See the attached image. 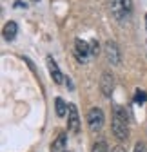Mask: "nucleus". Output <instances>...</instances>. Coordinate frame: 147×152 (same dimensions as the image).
Returning <instances> with one entry per match:
<instances>
[{
    "label": "nucleus",
    "instance_id": "f257e3e1",
    "mask_svg": "<svg viewBox=\"0 0 147 152\" xmlns=\"http://www.w3.org/2000/svg\"><path fill=\"white\" fill-rule=\"evenodd\" d=\"M111 130L118 141H125L129 138V114L125 107L115 105L113 107V120H111Z\"/></svg>",
    "mask_w": 147,
    "mask_h": 152
},
{
    "label": "nucleus",
    "instance_id": "ddd939ff",
    "mask_svg": "<svg viewBox=\"0 0 147 152\" xmlns=\"http://www.w3.org/2000/svg\"><path fill=\"white\" fill-rule=\"evenodd\" d=\"M147 102V92L143 89H136L135 91V103L136 105H143Z\"/></svg>",
    "mask_w": 147,
    "mask_h": 152
},
{
    "label": "nucleus",
    "instance_id": "20e7f679",
    "mask_svg": "<svg viewBox=\"0 0 147 152\" xmlns=\"http://www.w3.org/2000/svg\"><path fill=\"white\" fill-rule=\"evenodd\" d=\"M104 54H105L107 62L111 65L118 67L122 64V51H120V47H118V44L115 40H107L104 44Z\"/></svg>",
    "mask_w": 147,
    "mask_h": 152
},
{
    "label": "nucleus",
    "instance_id": "9b49d317",
    "mask_svg": "<svg viewBox=\"0 0 147 152\" xmlns=\"http://www.w3.org/2000/svg\"><path fill=\"white\" fill-rule=\"evenodd\" d=\"M67 109H69V103H65L62 98H54V112H57L58 118L67 116Z\"/></svg>",
    "mask_w": 147,
    "mask_h": 152
},
{
    "label": "nucleus",
    "instance_id": "9d476101",
    "mask_svg": "<svg viewBox=\"0 0 147 152\" xmlns=\"http://www.w3.org/2000/svg\"><path fill=\"white\" fill-rule=\"evenodd\" d=\"M65 145H67V134L65 132H60V134L54 138V141L51 143V152H64V150H67Z\"/></svg>",
    "mask_w": 147,
    "mask_h": 152
},
{
    "label": "nucleus",
    "instance_id": "dca6fc26",
    "mask_svg": "<svg viewBox=\"0 0 147 152\" xmlns=\"http://www.w3.org/2000/svg\"><path fill=\"white\" fill-rule=\"evenodd\" d=\"M13 7H15V9H22V7H24V9H26V7H27V4H26V2H22V0H16V2L13 4Z\"/></svg>",
    "mask_w": 147,
    "mask_h": 152
},
{
    "label": "nucleus",
    "instance_id": "1a4fd4ad",
    "mask_svg": "<svg viewBox=\"0 0 147 152\" xmlns=\"http://www.w3.org/2000/svg\"><path fill=\"white\" fill-rule=\"evenodd\" d=\"M2 34H4V38H6L7 42H13L15 38H16V34H18V26H16V22H15V20H9V22L4 26Z\"/></svg>",
    "mask_w": 147,
    "mask_h": 152
},
{
    "label": "nucleus",
    "instance_id": "f03ea898",
    "mask_svg": "<svg viewBox=\"0 0 147 152\" xmlns=\"http://www.w3.org/2000/svg\"><path fill=\"white\" fill-rule=\"evenodd\" d=\"M109 9L118 24H127L133 15V0H109Z\"/></svg>",
    "mask_w": 147,
    "mask_h": 152
},
{
    "label": "nucleus",
    "instance_id": "f3484780",
    "mask_svg": "<svg viewBox=\"0 0 147 152\" xmlns=\"http://www.w3.org/2000/svg\"><path fill=\"white\" fill-rule=\"evenodd\" d=\"M64 83H65V87H67L69 91H73V89H75V85H73V82H71V78H69V76H65V82H64Z\"/></svg>",
    "mask_w": 147,
    "mask_h": 152
},
{
    "label": "nucleus",
    "instance_id": "6ab92c4d",
    "mask_svg": "<svg viewBox=\"0 0 147 152\" xmlns=\"http://www.w3.org/2000/svg\"><path fill=\"white\" fill-rule=\"evenodd\" d=\"M145 26H147V16H145Z\"/></svg>",
    "mask_w": 147,
    "mask_h": 152
},
{
    "label": "nucleus",
    "instance_id": "7ed1b4c3",
    "mask_svg": "<svg viewBox=\"0 0 147 152\" xmlns=\"http://www.w3.org/2000/svg\"><path fill=\"white\" fill-rule=\"evenodd\" d=\"M104 123H105L104 110L100 107L89 109V112H87V127H89V130L93 132V134H96V132H100L104 129Z\"/></svg>",
    "mask_w": 147,
    "mask_h": 152
},
{
    "label": "nucleus",
    "instance_id": "412c9836",
    "mask_svg": "<svg viewBox=\"0 0 147 152\" xmlns=\"http://www.w3.org/2000/svg\"><path fill=\"white\" fill-rule=\"evenodd\" d=\"M35 2H36V0H35Z\"/></svg>",
    "mask_w": 147,
    "mask_h": 152
},
{
    "label": "nucleus",
    "instance_id": "0eeeda50",
    "mask_svg": "<svg viewBox=\"0 0 147 152\" xmlns=\"http://www.w3.org/2000/svg\"><path fill=\"white\" fill-rule=\"evenodd\" d=\"M46 64H47V71H49V74H51L53 82L57 83V85H62V83L65 82V76L62 74V71H60L57 60H54L51 54H47V56H46Z\"/></svg>",
    "mask_w": 147,
    "mask_h": 152
},
{
    "label": "nucleus",
    "instance_id": "aec40b11",
    "mask_svg": "<svg viewBox=\"0 0 147 152\" xmlns=\"http://www.w3.org/2000/svg\"><path fill=\"white\" fill-rule=\"evenodd\" d=\"M64 152H69V150H64Z\"/></svg>",
    "mask_w": 147,
    "mask_h": 152
},
{
    "label": "nucleus",
    "instance_id": "423d86ee",
    "mask_svg": "<svg viewBox=\"0 0 147 152\" xmlns=\"http://www.w3.org/2000/svg\"><path fill=\"white\" fill-rule=\"evenodd\" d=\"M67 130L71 134H78L80 132V116H78V109L75 103H69V109H67Z\"/></svg>",
    "mask_w": 147,
    "mask_h": 152
},
{
    "label": "nucleus",
    "instance_id": "2eb2a0df",
    "mask_svg": "<svg viewBox=\"0 0 147 152\" xmlns=\"http://www.w3.org/2000/svg\"><path fill=\"white\" fill-rule=\"evenodd\" d=\"M135 152H147V147H145V143L138 141V143L135 145Z\"/></svg>",
    "mask_w": 147,
    "mask_h": 152
},
{
    "label": "nucleus",
    "instance_id": "f8f14e48",
    "mask_svg": "<svg viewBox=\"0 0 147 152\" xmlns=\"http://www.w3.org/2000/svg\"><path fill=\"white\" fill-rule=\"evenodd\" d=\"M91 152H109V145H107V141H104V140L95 141L93 147H91Z\"/></svg>",
    "mask_w": 147,
    "mask_h": 152
},
{
    "label": "nucleus",
    "instance_id": "a211bd4d",
    "mask_svg": "<svg viewBox=\"0 0 147 152\" xmlns=\"http://www.w3.org/2000/svg\"><path fill=\"white\" fill-rule=\"evenodd\" d=\"M113 152H127V150H125V148H123L122 145H116V147L113 148Z\"/></svg>",
    "mask_w": 147,
    "mask_h": 152
},
{
    "label": "nucleus",
    "instance_id": "6e6552de",
    "mask_svg": "<svg viewBox=\"0 0 147 152\" xmlns=\"http://www.w3.org/2000/svg\"><path fill=\"white\" fill-rule=\"evenodd\" d=\"M100 91H102V94H104L105 98H111V94H113V91H115V76L109 72V71L102 72V78H100Z\"/></svg>",
    "mask_w": 147,
    "mask_h": 152
},
{
    "label": "nucleus",
    "instance_id": "4468645a",
    "mask_svg": "<svg viewBox=\"0 0 147 152\" xmlns=\"http://www.w3.org/2000/svg\"><path fill=\"white\" fill-rule=\"evenodd\" d=\"M91 51H93V56H96L100 53V45H98L96 40H91Z\"/></svg>",
    "mask_w": 147,
    "mask_h": 152
},
{
    "label": "nucleus",
    "instance_id": "39448f33",
    "mask_svg": "<svg viewBox=\"0 0 147 152\" xmlns=\"http://www.w3.org/2000/svg\"><path fill=\"white\" fill-rule=\"evenodd\" d=\"M93 56V51H91V42H85L82 38H76L75 40V58L78 64H87Z\"/></svg>",
    "mask_w": 147,
    "mask_h": 152
}]
</instances>
